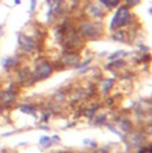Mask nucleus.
Here are the masks:
<instances>
[{
  "label": "nucleus",
  "mask_w": 152,
  "mask_h": 153,
  "mask_svg": "<svg viewBox=\"0 0 152 153\" xmlns=\"http://www.w3.org/2000/svg\"><path fill=\"white\" fill-rule=\"evenodd\" d=\"M48 2V20L50 22L52 18H57L63 12L64 1L63 0H46Z\"/></svg>",
  "instance_id": "obj_6"
},
{
  "label": "nucleus",
  "mask_w": 152,
  "mask_h": 153,
  "mask_svg": "<svg viewBox=\"0 0 152 153\" xmlns=\"http://www.w3.org/2000/svg\"><path fill=\"white\" fill-rule=\"evenodd\" d=\"M18 82L22 85H24V87L32 85L36 82L35 81V77H34V73L28 67L19 69V71H18Z\"/></svg>",
  "instance_id": "obj_8"
},
{
  "label": "nucleus",
  "mask_w": 152,
  "mask_h": 153,
  "mask_svg": "<svg viewBox=\"0 0 152 153\" xmlns=\"http://www.w3.org/2000/svg\"><path fill=\"white\" fill-rule=\"evenodd\" d=\"M121 1L124 2V5H125L126 7L131 8V7L138 6V5L140 4V1H142V0H121Z\"/></svg>",
  "instance_id": "obj_23"
},
{
  "label": "nucleus",
  "mask_w": 152,
  "mask_h": 153,
  "mask_svg": "<svg viewBox=\"0 0 152 153\" xmlns=\"http://www.w3.org/2000/svg\"><path fill=\"white\" fill-rule=\"evenodd\" d=\"M37 128L38 129H42V131H50V127H48L45 125H38Z\"/></svg>",
  "instance_id": "obj_28"
},
{
  "label": "nucleus",
  "mask_w": 152,
  "mask_h": 153,
  "mask_svg": "<svg viewBox=\"0 0 152 153\" xmlns=\"http://www.w3.org/2000/svg\"><path fill=\"white\" fill-rule=\"evenodd\" d=\"M56 102H58V103H61V102H63L64 100H66V94L63 93V91H61V90H58V91H56L55 93V95H54V97H52Z\"/></svg>",
  "instance_id": "obj_22"
},
{
  "label": "nucleus",
  "mask_w": 152,
  "mask_h": 153,
  "mask_svg": "<svg viewBox=\"0 0 152 153\" xmlns=\"http://www.w3.org/2000/svg\"><path fill=\"white\" fill-rule=\"evenodd\" d=\"M38 143H39V145H43L45 149H48V147H50V146L52 145L51 138H50V137H48V135H42V137L39 138Z\"/></svg>",
  "instance_id": "obj_20"
},
{
  "label": "nucleus",
  "mask_w": 152,
  "mask_h": 153,
  "mask_svg": "<svg viewBox=\"0 0 152 153\" xmlns=\"http://www.w3.org/2000/svg\"><path fill=\"white\" fill-rule=\"evenodd\" d=\"M55 153H62V152H55Z\"/></svg>",
  "instance_id": "obj_33"
},
{
  "label": "nucleus",
  "mask_w": 152,
  "mask_h": 153,
  "mask_svg": "<svg viewBox=\"0 0 152 153\" xmlns=\"http://www.w3.org/2000/svg\"><path fill=\"white\" fill-rule=\"evenodd\" d=\"M118 126L119 128L124 132V133H131L132 129H133V123L130 119L127 117H121L118 120Z\"/></svg>",
  "instance_id": "obj_11"
},
{
  "label": "nucleus",
  "mask_w": 152,
  "mask_h": 153,
  "mask_svg": "<svg viewBox=\"0 0 152 153\" xmlns=\"http://www.w3.org/2000/svg\"><path fill=\"white\" fill-rule=\"evenodd\" d=\"M96 111H98V107L96 106H93V107H88L86 109V113H84V116L88 119V120H92L94 117V115L96 114Z\"/></svg>",
  "instance_id": "obj_21"
},
{
  "label": "nucleus",
  "mask_w": 152,
  "mask_h": 153,
  "mask_svg": "<svg viewBox=\"0 0 152 153\" xmlns=\"http://www.w3.org/2000/svg\"><path fill=\"white\" fill-rule=\"evenodd\" d=\"M17 64H18V61L16 58H12V57H6V58L1 59V67L4 69H6V70L11 69L12 67H14Z\"/></svg>",
  "instance_id": "obj_15"
},
{
  "label": "nucleus",
  "mask_w": 152,
  "mask_h": 153,
  "mask_svg": "<svg viewBox=\"0 0 152 153\" xmlns=\"http://www.w3.org/2000/svg\"><path fill=\"white\" fill-rule=\"evenodd\" d=\"M17 100V93L14 89L7 88L0 91V103L4 106H10Z\"/></svg>",
  "instance_id": "obj_9"
},
{
  "label": "nucleus",
  "mask_w": 152,
  "mask_h": 153,
  "mask_svg": "<svg viewBox=\"0 0 152 153\" xmlns=\"http://www.w3.org/2000/svg\"><path fill=\"white\" fill-rule=\"evenodd\" d=\"M114 83H115L114 78H104V81H102V87H101V93H102L104 95L108 94V93L111 91V89L113 88Z\"/></svg>",
  "instance_id": "obj_14"
},
{
  "label": "nucleus",
  "mask_w": 152,
  "mask_h": 153,
  "mask_svg": "<svg viewBox=\"0 0 152 153\" xmlns=\"http://www.w3.org/2000/svg\"><path fill=\"white\" fill-rule=\"evenodd\" d=\"M99 2L107 10H113L120 5L121 0H99Z\"/></svg>",
  "instance_id": "obj_16"
},
{
  "label": "nucleus",
  "mask_w": 152,
  "mask_h": 153,
  "mask_svg": "<svg viewBox=\"0 0 152 153\" xmlns=\"http://www.w3.org/2000/svg\"><path fill=\"white\" fill-rule=\"evenodd\" d=\"M90 141H92V140H89V139H84V140H83V144H84V145H89Z\"/></svg>",
  "instance_id": "obj_29"
},
{
  "label": "nucleus",
  "mask_w": 152,
  "mask_h": 153,
  "mask_svg": "<svg viewBox=\"0 0 152 153\" xmlns=\"http://www.w3.org/2000/svg\"><path fill=\"white\" fill-rule=\"evenodd\" d=\"M77 32L82 38L88 39V40H95V39L101 38L104 33V26L99 20L96 22L84 20L78 24Z\"/></svg>",
  "instance_id": "obj_1"
},
{
  "label": "nucleus",
  "mask_w": 152,
  "mask_h": 153,
  "mask_svg": "<svg viewBox=\"0 0 152 153\" xmlns=\"http://www.w3.org/2000/svg\"><path fill=\"white\" fill-rule=\"evenodd\" d=\"M94 125L95 126H101V125H105L106 123V120H107V114L106 113H101V114H95L94 115Z\"/></svg>",
  "instance_id": "obj_17"
},
{
  "label": "nucleus",
  "mask_w": 152,
  "mask_h": 153,
  "mask_svg": "<svg viewBox=\"0 0 152 153\" xmlns=\"http://www.w3.org/2000/svg\"><path fill=\"white\" fill-rule=\"evenodd\" d=\"M107 53H108L107 51H104V52H101L99 56H100V57H104V56H107Z\"/></svg>",
  "instance_id": "obj_30"
},
{
  "label": "nucleus",
  "mask_w": 152,
  "mask_h": 153,
  "mask_svg": "<svg viewBox=\"0 0 152 153\" xmlns=\"http://www.w3.org/2000/svg\"><path fill=\"white\" fill-rule=\"evenodd\" d=\"M51 138V141H52V144L55 143V144H58L60 141H61V138H60V135H57V134H55V135H52V137H50Z\"/></svg>",
  "instance_id": "obj_26"
},
{
  "label": "nucleus",
  "mask_w": 152,
  "mask_h": 153,
  "mask_svg": "<svg viewBox=\"0 0 152 153\" xmlns=\"http://www.w3.org/2000/svg\"><path fill=\"white\" fill-rule=\"evenodd\" d=\"M18 109L24 113V114L28 115H32L35 116V119H37V115H36V107L32 106V105H19L18 106Z\"/></svg>",
  "instance_id": "obj_13"
},
{
  "label": "nucleus",
  "mask_w": 152,
  "mask_h": 153,
  "mask_svg": "<svg viewBox=\"0 0 152 153\" xmlns=\"http://www.w3.org/2000/svg\"><path fill=\"white\" fill-rule=\"evenodd\" d=\"M126 37H127V32L122 31L121 29L114 30V31H112V35H111V38L115 42H119V43H125Z\"/></svg>",
  "instance_id": "obj_12"
},
{
  "label": "nucleus",
  "mask_w": 152,
  "mask_h": 153,
  "mask_svg": "<svg viewBox=\"0 0 152 153\" xmlns=\"http://www.w3.org/2000/svg\"><path fill=\"white\" fill-rule=\"evenodd\" d=\"M36 6H37V0H30V10H29L30 14H34V12L36 11Z\"/></svg>",
  "instance_id": "obj_25"
},
{
  "label": "nucleus",
  "mask_w": 152,
  "mask_h": 153,
  "mask_svg": "<svg viewBox=\"0 0 152 153\" xmlns=\"http://www.w3.org/2000/svg\"><path fill=\"white\" fill-rule=\"evenodd\" d=\"M2 29H4V27H2V25H1V24H0V36H1V35H2Z\"/></svg>",
  "instance_id": "obj_32"
},
{
  "label": "nucleus",
  "mask_w": 152,
  "mask_h": 153,
  "mask_svg": "<svg viewBox=\"0 0 152 153\" xmlns=\"http://www.w3.org/2000/svg\"><path fill=\"white\" fill-rule=\"evenodd\" d=\"M125 143L128 147L139 149L145 144V135L140 132H132L128 137L125 138Z\"/></svg>",
  "instance_id": "obj_7"
},
{
  "label": "nucleus",
  "mask_w": 152,
  "mask_h": 153,
  "mask_svg": "<svg viewBox=\"0 0 152 153\" xmlns=\"http://www.w3.org/2000/svg\"><path fill=\"white\" fill-rule=\"evenodd\" d=\"M49 119H50V113H45V114H43V116H42V121L43 122H48Z\"/></svg>",
  "instance_id": "obj_27"
},
{
  "label": "nucleus",
  "mask_w": 152,
  "mask_h": 153,
  "mask_svg": "<svg viewBox=\"0 0 152 153\" xmlns=\"http://www.w3.org/2000/svg\"><path fill=\"white\" fill-rule=\"evenodd\" d=\"M92 59H93V58H92V57H89V58L84 59L82 63H78V64L76 65V69H77V70H82V69L87 68V67H88V65L92 63Z\"/></svg>",
  "instance_id": "obj_24"
},
{
  "label": "nucleus",
  "mask_w": 152,
  "mask_h": 153,
  "mask_svg": "<svg viewBox=\"0 0 152 153\" xmlns=\"http://www.w3.org/2000/svg\"><path fill=\"white\" fill-rule=\"evenodd\" d=\"M55 71V68L54 65L46 61V59H43L40 62H38L35 67V70L32 71L34 73V77H35V81L36 82H40V81H44L46 78L51 76Z\"/></svg>",
  "instance_id": "obj_3"
},
{
  "label": "nucleus",
  "mask_w": 152,
  "mask_h": 153,
  "mask_svg": "<svg viewBox=\"0 0 152 153\" xmlns=\"http://www.w3.org/2000/svg\"><path fill=\"white\" fill-rule=\"evenodd\" d=\"M126 65V62L125 61H122V59H120V58H116L115 61H111L107 65H106V68L107 69H110V68H115V69H120V68H122V67H125Z\"/></svg>",
  "instance_id": "obj_18"
},
{
  "label": "nucleus",
  "mask_w": 152,
  "mask_h": 153,
  "mask_svg": "<svg viewBox=\"0 0 152 153\" xmlns=\"http://www.w3.org/2000/svg\"><path fill=\"white\" fill-rule=\"evenodd\" d=\"M128 55H131V53H130V52H126L125 50H118V51H114L113 53L110 55L108 59H110V61H113V59H116V58H119V57H126V56H128Z\"/></svg>",
  "instance_id": "obj_19"
},
{
  "label": "nucleus",
  "mask_w": 152,
  "mask_h": 153,
  "mask_svg": "<svg viewBox=\"0 0 152 153\" xmlns=\"http://www.w3.org/2000/svg\"><path fill=\"white\" fill-rule=\"evenodd\" d=\"M60 62L64 68H76V65L81 62V56L74 51H64Z\"/></svg>",
  "instance_id": "obj_5"
},
{
  "label": "nucleus",
  "mask_w": 152,
  "mask_h": 153,
  "mask_svg": "<svg viewBox=\"0 0 152 153\" xmlns=\"http://www.w3.org/2000/svg\"><path fill=\"white\" fill-rule=\"evenodd\" d=\"M131 23H132V13H131L130 8L126 7L125 5L118 6L113 18L111 20L110 29H111V31L119 30V29H122L125 26L131 25Z\"/></svg>",
  "instance_id": "obj_2"
},
{
  "label": "nucleus",
  "mask_w": 152,
  "mask_h": 153,
  "mask_svg": "<svg viewBox=\"0 0 152 153\" xmlns=\"http://www.w3.org/2000/svg\"><path fill=\"white\" fill-rule=\"evenodd\" d=\"M13 2H14V5H20L22 0H13Z\"/></svg>",
  "instance_id": "obj_31"
},
{
  "label": "nucleus",
  "mask_w": 152,
  "mask_h": 153,
  "mask_svg": "<svg viewBox=\"0 0 152 153\" xmlns=\"http://www.w3.org/2000/svg\"><path fill=\"white\" fill-rule=\"evenodd\" d=\"M18 45H19L20 50L25 53H32V52H35V50L37 48L36 42L30 36H28L23 32L18 33Z\"/></svg>",
  "instance_id": "obj_4"
},
{
  "label": "nucleus",
  "mask_w": 152,
  "mask_h": 153,
  "mask_svg": "<svg viewBox=\"0 0 152 153\" xmlns=\"http://www.w3.org/2000/svg\"><path fill=\"white\" fill-rule=\"evenodd\" d=\"M86 12L90 18H93L95 20L102 19L106 14V12L102 10V7H100L99 5H95V4H88L86 7Z\"/></svg>",
  "instance_id": "obj_10"
}]
</instances>
